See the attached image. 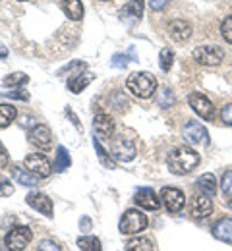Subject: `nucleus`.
<instances>
[{"label": "nucleus", "instance_id": "nucleus-15", "mask_svg": "<svg viewBox=\"0 0 232 251\" xmlns=\"http://www.w3.org/2000/svg\"><path fill=\"white\" fill-rule=\"evenodd\" d=\"M133 203L145 211H157L161 207V199H157L155 191L149 188H139L133 195Z\"/></svg>", "mask_w": 232, "mask_h": 251}, {"label": "nucleus", "instance_id": "nucleus-25", "mask_svg": "<svg viewBox=\"0 0 232 251\" xmlns=\"http://www.w3.org/2000/svg\"><path fill=\"white\" fill-rule=\"evenodd\" d=\"M77 248L81 251H101L103 246H101V240L95 238V236H81L77 240Z\"/></svg>", "mask_w": 232, "mask_h": 251}, {"label": "nucleus", "instance_id": "nucleus-37", "mask_svg": "<svg viewBox=\"0 0 232 251\" xmlns=\"http://www.w3.org/2000/svg\"><path fill=\"white\" fill-rule=\"evenodd\" d=\"M10 99H18V100H29V93L27 91H22V89H16V91H8Z\"/></svg>", "mask_w": 232, "mask_h": 251}, {"label": "nucleus", "instance_id": "nucleus-1", "mask_svg": "<svg viewBox=\"0 0 232 251\" xmlns=\"http://www.w3.org/2000/svg\"><path fill=\"white\" fill-rule=\"evenodd\" d=\"M199 153L194 151V147L190 145H180L176 149H172L166 157V166L172 174L176 176H186L190 174L196 166L199 164Z\"/></svg>", "mask_w": 232, "mask_h": 251}, {"label": "nucleus", "instance_id": "nucleus-44", "mask_svg": "<svg viewBox=\"0 0 232 251\" xmlns=\"http://www.w3.org/2000/svg\"><path fill=\"white\" fill-rule=\"evenodd\" d=\"M229 209L232 211V197H229Z\"/></svg>", "mask_w": 232, "mask_h": 251}, {"label": "nucleus", "instance_id": "nucleus-26", "mask_svg": "<svg viewBox=\"0 0 232 251\" xmlns=\"http://www.w3.org/2000/svg\"><path fill=\"white\" fill-rule=\"evenodd\" d=\"M27 81H29V75L24 74V72H14V74H10V75H6V77L2 79V83L8 85V87H22V85H26Z\"/></svg>", "mask_w": 232, "mask_h": 251}, {"label": "nucleus", "instance_id": "nucleus-34", "mask_svg": "<svg viewBox=\"0 0 232 251\" xmlns=\"http://www.w3.org/2000/svg\"><path fill=\"white\" fill-rule=\"evenodd\" d=\"M12 193H14V186L10 184V180L0 176V197H10Z\"/></svg>", "mask_w": 232, "mask_h": 251}, {"label": "nucleus", "instance_id": "nucleus-8", "mask_svg": "<svg viewBox=\"0 0 232 251\" xmlns=\"http://www.w3.org/2000/svg\"><path fill=\"white\" fill-rule=\"evenodd\" d=\"M188 104H190V108L198 114L199 118H203L207 122H211L215 118V106H213V102L205 95L190 93L188 95Z\"/></svg>", "mask_w": 232, "mask_h": 251}, {"label": "nucleus", "instance_id": "nucleus-42", "mask_svg": "<svg viewBox=\"0 0 232 251\" xmlns=\"http://www.w3.org/2000/svg\"><path fill=\"white\" fill-rule=\"evenodd\" d=\"M66 114H68V116H70V118H72V120H74V126H76L77 129H81V124H79V120L76 118V114H74V112H72L70 108H66Z\"/></svg>", "mask_w": 232, "mask_h": 251}, {"label": "nucleus", "instance_id": "nucleus-38", "mask_svg": "<svg viewBox=\"0 0 232 251\" xmlns=\"http://www.w3.org/2000/svg\"><path fill=\"white\" fill-rule=\"evenodd\" d=\"M168 2H170V0H149V8H151L153 12H161L163 8L168 6Z\"/></svg>", "mask_w": 232, "mask_h": 251}, {"label": "nucleus", "instance_id": "nucleus-17", "mask_svg": "<svg viewBox=\"0 0 232 251\" xmlns=\"http://www.w3.org/2000/svg\"><path fill=\"white\" fill-rule=\"evenodd\" d=\"M168 35H170L176 43H184V41H188L190 35H192V25H190L188 22H184V20H174V22L168 24Z\"/></svg>", "mask_w": 232, "mask_h": 251}, {"label": "nucleus", "instance_id": "nucleus-40", "mask_svg": "<svg viewBox=\"0 0 232 251\" xmlns=\"http://www.w3.org/2000/svg\"><path fill=\"white\" fill-rule=\"evenodd\" d=\"M91 228H93V222H91L89 217H81V219H79V230H81V232H89Z\"/></svg>", "mask_w": 232, "mask_h": 251}, {"label": "nucleus", "instance_id": "nucleus-30", "mask_svg": "<svg viewBox=\"0 0 232 251\" xmlns=\"http://www.w3.org/2000/svg\"><path fill=\"white\" fill-rule=\"evenodd\" d=\"M172 62H174V52H172V49L166 47V49L161 50V54H159V66H161L163 72H168L172 68Z\"/></svg>", "mask_w": 232, "mask_h": 251}, {"label": "nucleus", "instance_id": "nucleus-32", "mask_svg": "<svg viewBox=\"0 0 232 251\" xmlns=\"http://www.w3.org/2000/svg\"><path fill=\"white\" fill-rule=\"evenodd\" d=\"M221 35H223V39H225L227 43L232 45V14L223 20V24H221Z\"/></svg>", "mask_w": 232, "mask_h": 251}, {"label": "nucleus", "instance_id": "nucleus-21", "mask_svg": "<svg viewBox=\"0 0 232 251\" xmlns=\"http://www.w3.org/2000/svg\"><path fill=\"white\" fill-rule=\"evenodd\" d=\"M196 188H198V191H201V193L213 197V195L217 193V180H215V176H213L211 172H205V174H201L198 178Z\"/></svg>", "mask_w": 232, "mask_h": 251}, {"label": "nucleus", "instance_id": "nucleus-23", "mask_svg": "<svg viewBox=\"0 0 232 251\" xmlns=\"http://www.w3.org/2000/svg\"><path fill=\"white\" fill-rule=\"evenodd\" d=\"M16 116H18L16 106H12V104H0V129L8 127V126L16 120Z\"/></svg>", "mask_w": 232, "mask_h": 251}, {"label": "nucleus", "instance_id": "nucleus-10", "mask_svg": "<svg viewBox=\"0 0 232 251\" xmlns=\"http://www.w3.org/2000/svg\"><path fill=\"white\" fill-rule=\"evenodd\" d=\"M27 141L37 147L39 151H49L52 147V133L47 126L35 124L29 131H27Z\"/></svg>", "mask_w": 232, "mask_h": 251}, {"label": "nucleus", "instance_id": "nucleus-22", "mask_svg": "<svg viewBox=\"0 0 232 251\" xmlns=\"http://www.w3.org/2000/svg\"><path fill=\"white\" fill-rule=\"evenodd\" d=\"M12 176H14V180H16L18 184H22V186H29V188L39 186V178H37L35 174H31L27 168L24 170V168L16 166V168H12Z\"/></svg>", "mask_w": 232, "mask_h": 251}, {"label": "nucleus", "instance_id": "nucleus-3", "mask_svg": "<svg viewBox=\"0 0 232 251\" xmlns=\"http://www.w3.org/2000/svg\"><path fill=\"white\" fill-rule=\"evenodd\" d=\"M147 224H149V220H147L145 213H141L137 209H128L118 222V230L126 236H132V234H139L141 230H145Z\"/></svg>", "mask_w": 232, "mask_h": 251}, {"label": "nucleus", "instance_id": "nucleus-27", "mask_svg": "<svg viewBox=\"0 0 232 251\" xmlns=\"http://www.w3.org/2000/svg\"><path fill=\"white\" fill-rule=\"evenodd\" d=\"M124 250L126 251H153L155 250V246L149 242V240H145V238H132L126 246H124Z\"/></svg>", "mask_w": 232, "mask_h": 251}, {"label": "nucleus", "instance_id": "nucleus-5", "mask_svg": "<svg viewBox=\"0 0 232 251\" xmlns=\"http://www.w3.org/2000/svg\"><path fill=\"white\" fill-rule=\"evenodd\" d=\"M31 240H33V234H31V230H29L27 226H14V228L6 234L4 244H6L8 250L22 251L31 244Z\"/></svg>", "mask_w": 232, "mask_h": 251}, {"label": "nucleus", "instance_id": "nucleus-6", "mask_svg": "<svg viewBox=\"0 0 232 251\" xmlns=\"http://www.w3.org/2000/svg\"><path fill=\"white\" fill-rule=\"evenodd\" d=\"M110 157L120 162H130L135 158V145L130 137L118 135L110 145Z\"/></svg>", "mask_w": 232, "mask_h": 251}, {"label": "nucleus", "instance_id": "nucleus-28", "mask_svg": "<svg viewBox=\"0 0 232 251\" xmlns=\"http://www.w3.org/2000/svg\"><path fill=\"white\" fill-rule=\"evenodd\" d=\"M93 145H95V151H97V155H99V160H101V164L104 166V168H116V164H114V158H110L108 157V153L101 147V143H99V137H95L93 139Z\"/></svg>", "mask_w": 232, "mask_h": 251}, {"label": "nucleus", "instance_id": "nucleus-35", "mask_svg": "<svg viewBox=\"0 0 232 251\" xmlns=\"http://www.w3.org/2000/svg\"><path fill=\"white\" fill-rule=\"evenodd\" d=\"M221 120H223L225 126H231L232 127V102L223 106V110H221Z\"/></svg>", "mask_w": 232, "mask_h": 251}, {"label": "nucleus", "instance_id": "nucleus-31", "mask_svg": "<svg viewBox=\"0 0 232 251\" xmlns=\"http://www.w3.org/2000/svg\"><path fill=\"white\" fill-rule=\"evenodd\" d=\"M159 104L163 106V108H170V106H174V102H176V97H174V93L170 91V89H161L159 91Z\"/></svg>", "mask_w": 232, "mask_h": 251}, {"label": "nucleus", "instance_id": "nucleus-45", "mask_svg": "<svg viewBox=\"0 0 232 251\" xmlns=\"http://www.w3.org/2000/svg\"><path fill=\"white\" fill-rule=\"evenodd\" d=\"M22 2H24V0H22Z\"/></svg>", "mask_w": 232, "mask_h": 251}, {"label": "nucleus", "instance_id": "nucleus-41", "mask_svg": "<svg viewBox=\"0 0 232 251\" xmlns=\"http://www.w3.org/2000/svg\"><path fill=\"white\" fill-rule=\"evenodd\" d=\"M8 160H10V155H8V151L4 149V145L0 143V168L8 166Z\"/></svg>", "mask_w": 232, "mask_h": 251}, {"label": "nucleus", "instance_id": "nucleus-20", "mask_svg": "<svg viewBox=\"0 0 232 251\" xmlns=\"http://www.w3.org/2000/svg\"><path fill=\"white\" fill-rule=\"evenodd\" d=\"M91 81H93V74L81 72V74H76V75H72V77L68 79V89L74 95H77V93H81Z\"/></svg>", "mask_w": 232, "mask_h": 251}, {"label": "nucleus", "instance_id": "nucleus-39", "mask_svg": "<svg viewBox=\"0 0 232 251\" xmlns=\"http://www.w3.org/2000/svg\"><path fill=\"white\" fill-rule=\"evenodd\" d=\"M112 66H116V68H126V66H128V56H126V54H114Z\"/></svg>", "mask_w": 232, "mask_h": 251}, {"label": "nucleus", "instance_id": "nucleus-14", "mask_svg": "<svg viewBox=\"0 0 232 251\" xmlns=\"http://www.w3.org/2000/svg\"><path fill=\"white\" fill-rule=\"evenodd\" d=\"M26 201H27V205H29L31 209L43 213L45 217H49V219L54 217V215H52V213H54V211H52V199H49V195H45V193H41V191H31V193H27Z\"/></svg>", "mask_w": 232, "mask_h": 251}, {"label": "nucleus", "instance_id": "nucleus-33", "mask_svg": "<svg viewBox=\"0 0 232 251\" xmlns=\"http://www.w3.org/2000/svg\"><path fill=\"white\" fill-rule=\"evenodd\" d=\"M221 191H223V195L232 197V170H227V172L223 174V180H221Z\"/></svg>", "mask_w": 232, "mask_h": 251}, {"label": "nucleus", "instance_id": "nucleus-43", "mask_svg": "<svg viewBox=\"0 0 232 251\" xmlns=\"http://www.w3.org/2000/svg\"><path fill=\"white\" fill-rule=\"evenodd\" d=\"M6 56H8V50H6V49L0 45V58H6Z\"/></svg>", "mask_w": 232, "mask_h": 251}, {"label": "nucleus", "instance_id": "nucleus-2", "mask_svg": "<svg viewBox=\"0 0 232 251\" xmlns=\"http://www.w3.org/2000/svg\"><path fill=\"white\" fill-rule=\"evenodd\" d=\"M126 87L137 99H151L157 91V79L149 72H135L126 79Z\"/></svg>", "mask_w": 232, "mask_h": 251}, {"label": "nucleus", "instance_id": "nucleus-13", "mask_svg": "<svg viewBox=\"0 0 232 251\" xmlns=\"http://www.w3.org/2000/svg\"><path fill=\"white\" fill-rule=\"evenodd\" d=\"M143 10H145V0H128L120 8L118 16L126 25H135L143 18Z\"/></svg>", "mask_w": 232, "mask_h": 251}, {"label": "nucleus", "instance_id": "nucleus-18", "mask_svg": "<svg viewBox=\"0 0 232 251\" xmlns=\"http://www.w3.org/2000/svg\"><path fill=\"white\" fill-rule=\"evenodd\" d=\"M213 236L219 240V242H225V244H232V219H221L217 220L211 228Z\"/></svg>", "mask_w": 232, "mask_h": 251}, {"label": "nucleus", "instance_id": "nucleus-16", "mask_svg": "<svg viewBox=\"0 0 232 251\" xmlns=\"http://www.w3.org/2000/svg\"><path fill=\"white\" fill-rule=\"evenodd\" d=\"M93 131L101 139H110L114 135V120L108 114H104V112L95 114V118H93Z\"/></svg>", "mask_w": 232, "mask_h": 251}, {"label": "nucleus", "instance_id": "nucleus-19", "mask_svg": "<svg viewBox=\"0 0 232 251\" xmlns=\"http://www.w3.org/2000/svg\"><path fill=\"white\" fill-rule=\"evenodd\" d=\"M60 8L68 20L79 22L83 18V4L81 0H60Z\"/></svg>", "mask_w": 232, "mask_h": 251}, {"label": "nucleus", "instance_id": "nucleus-12", "mask_svg": "<svg viewBox=\"0 0 232 251\" xmlns=\"http://www.w3.org/2000/svg\"><path fill=\"white\" fill-rule=\"evenodd\" d=\"M182 137L190 145H209V131L199 122H186L182 127Z\"/></svg>", "mask_w": 232, "mask_h": 251}, {"label": "nucleus", "instance_id": "nucleus-7", "mask_svg": "<svg viewBox=\"0 0 232 251\" xmlns=\"http://www.w3.org/2000/svg\"><path fill=\"white\" fill-rule=\"evenodd\" d=\"M24 164H26V168L35 174L37 178H49L51 174H52V162L49 160V158L45 157V155H41V153H31V155H27L26 160H24Z\"/></svg>", "mask_w": 232, "mask_h": 251}, {"label": "nucleus", "instance_id": "nucleus-36", "mask_svg": "<svg viewBox=\"0 0 232 251\" xmlns=\"http://www.w3.org/2000/svg\"><path fill=\"white\" fill-rule=\"evenodd\" d=\"M62 248L56 244V242H51V240H43L39 244V251H60Z\"/></svg>", "mask_w": 232, "mask_h": 251}, {"label": "nucleus", "instance_id": "nucleus-24", "mask_svg": "<svg viewBox=\"0 0 232 251\" xmlns=\"http://www.w3.org/2000/svg\"><path fill=\"white\" fill-rule=\"evenodd\" d=\"M70 164H72V160H70V155H68L66 147L58 145V149H56V158H54V170H56V172H64L66 168H70Z\"/></svg>", "mask_w": 232, "mask_h": 251}, {"label": "nucleus", "instance_id": "nucleus-11", "mask_svg": "<svg viewBox=\"0 0 232 251\" xmlns=\"http://www.w3.org/2000/svg\"><path fill=\"white\" fill-rule=\"evenodd\" d=\"M161 201L166 207L168 213H180L186 205V195L184 191L178 188H163L161 189Z\"/></svg>", "mask_w": 232, "mask_h": 251}, {"label": "nucleus", "instance_id": "nucleus-29", "mask_svg": "<svg viewBox=\"0 0 232 251\" xmlns=\"http://www.w3.org/2000/svg\"><path fill=\"white\" fill-rule=\"evenodd\" d=\"M87 70V64L81 62V60H76V62H70L66 64L64 68H60L58 70V75H64L70 72V75H76V74H81V72H85Z\"/></svg>", "mask_w": 232, "mask_h": 251}, {"label": "nucleus", "instance_id": "nucleus-9", "mask_svg": "<svg viewBox=\"0 0 232 251\" xmlns=\"http://www.w3.org/2000/svg\"><path fill=\"white\" fill-rule=\"evenodd\" d=\"M213 213V201H211V195H205V193H196L192 199H190V217L196 220H205L209 215Z\"/></svg>", "mask_w": 232, "mask_h": 251}, {"label": "nucleus", "instance_id": "nucleus-4", "mask_svg": "<svg viewBox=\"0 0 232 251\" xmlns=\"http://www.w3.org/2000/svg\"><path fill=\"white\" fill-rule=\"evenodd\" d=\"M225 58V49L219 45H201L194 49V60L201 66H219Z\"/></svg>", "mask_w": 232, "mask_h": 251}]
</instances>
